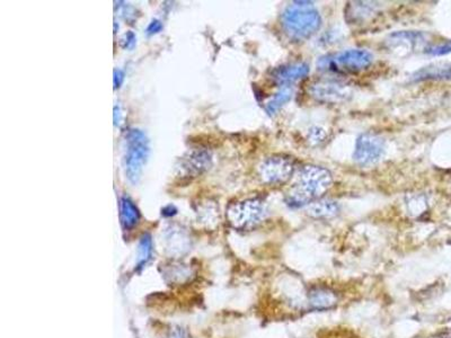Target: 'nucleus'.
<instances>
[{"label": "nucleus", "instance_id": "nucleus-1", "mask_svg": "<svg viewBox=\"0 0 451 338\" xmlns=\"http://www.w3.org/2000/svg\"><path fill=\"white\" fill-rule=\"evenodd\" d=\"M333 184V176L328 169L307 165L298 174L295 184L286 196V202L290 207H301L313 203L322 197Z\"/></svg>", "mask_w": 451, "mask_h": 338}, {"label": "nucleus", "instance_id": "nucleus-2", "mask_svg": "<svg viewBox=\"0 0 451 338\" xmlns=\"http://www.w3.org/2000/svg\"><path fill=\"white\" fill-rule=\"evenodd\" d=\"M282 26L291 38L302 41L313 37L322 26V17L310 1H294L283 10Z\"/></svg>", "mask_w": 451, "mask_h": 338}, {"label": "nucleus", "instance_id": "nucleus-3", "mask_svg": "<svg viewBox=\"0 0 451 338\" xmlns=\"http://www.w3.org/2000/svg\"><path fill=\"white\" fill-rule=\"evenodd\" d=\"M124 170L130 183L137 184L149 157V140L139 129H129L124 138Z\"/></svg>", "mask_w": 451, "mask_h": 338}, {"label": "nucleus", "instance_id": "nucleus-4", "mask_svg": "<svg viewBox=\"0 0 451 338\" xmlns=\"http://www.w3.org/2000/svg\"><path fill=\"white\" fill-rule=\"evenodd\" d=\"M373 56L363 49H350L345 51L322 56L317 62L320 70L335 74H356L368 68Z\"/></svg>", "mask_w": 451, "mask_h": 338}, {"label": "nucleus", "instance_id": "nucleus-5", "mask_svg": "<svg viewBox=\"0 0 451 338\" xmlns=\"http://www.w3.org/2000/svg\"><path fill=\"white\" fill-rule=\"evenodd\" d=\"M264 217V203L261 199H248L230 204L227 219L236 229H248L257 225Z\"/></svg>", "mask_w": 451, "mask_h": 338}, {"label": "nucleus", "instance_id": "nucleus-6", "mask_svg": "<svg viewBox=\"0 0 451 338\" xmlns=\"http://www.w3.org/2000/svg\"><path fill=\"white\" fill-rule=\"evenodd\" d=\"M294 161L286 156H272L266 158L259 166V176L268 184H283L292 177L294 172Z\"/></svg>", "mask_w": 451, "mask_h": 338}, {"label": "nucleus", "instance_id": "nucleus-7", "mask_svg": "<svg viewBox=\"0 0 451 338\" xmlns=\"http://www.w3.org/2000/svg\"><path fill=\"white\" fill-rule=\"evenodd\" d=\"M385 151V142L380 136L373 133H363L355 142L353 159L362 166L376 164Z\"/></svg>", "mask_w": 451, "mask_h": 338}, {"label": "nucleus", "instance_id": "nucleus-8", "mask_svg": "<svg viewBox=\"0 0 451 338\" xmlns=\"http://www.w3.org/2000/svg\"><path fill=\"white\" fill-rule=\"evenodd\" d=\"M310 94L319 102L338 103L348 98L351 91L348 85L341 81L324 79L310 86Z\"/></svg>", "mask_w": 451, "mask_h": 338}, {"label": "nucleus", "instance_id": "nucleus-9", "mask_svg": "<svg viewBox=\"0 0 451 338\" xmlns=\"http://www.w3.org/2000/svg\"><path fill=\"white\" fill-rule=\"evenodd\" d=\"M309 74V66L304 62L284 64V66L277 67L272 71L271 77L274 82L277 85L290 86L294 82L301 80L307 77Z\"/></svg>", "mask_w": 451, "mask_h": 338}, {"label": "nucleus", "instance_id": "nucleus-10", "mask_svg": "<svg viewBox=\"0 0 451 338\" xmlns=\"http://www.w3.org/2000/svg\"><path fill=\"white\" fill-rule=\"evenodd\" d=\"M211 166V154L209 151L201 150L190 153L189 157L184 158L180 164V169L185 171L186 176H196L202 174Z\"/></svg>", "mask_w": 451, "mask_h": 338}, {"label": "nucleus", "instance_id": "nucleus-11", "mask_svg": "<svg viewBox=\"0 0 451 338\" xmlns=\"http://www.w3.org/2000/svg\"><path fill=\"white\" fill-rule=\"evenodd\" d=\"M412 79L414 81L448 80L451 79V64L433 63L423 67L412 75Z\"/></svg>", "mask_w": 451, "mask_h": 338}, {"label": "nucleus", "instance_id": "nucleus-12", "mask_svg": "<svg viewBox=\"0 0 451 338\" xmlns=\"http://www.w3.org/2000/svg\"><path fill=\"white\" fill-rule=\"evenodd\" d=\"M120 219L124 229H132L133 226L138 225L140 220L138 207L126 196L120 199Z\"/></svg>", "mask_w": 451, "mask_h": 338}, {"label": "nucleus", "instance_id": "nucleus-13", "mask_svg": "<svg viewBox=\"0 0 451 338\" xmlns=\"http://www.w3.org/2000/svg\"><path fill=\"white\" fill-rule=\"evenodd\" d=\"M338 212V206L334 201H318L312 203L308 207V214L315 218H325L335 215Z\"/></svg>", "mask_w": 451, "mask_h": 338}, {"label": "nucleus", "instance_id": "nucleus-14", "mask_svg": "<svg viewBox=\"0 0 451 338\" xmlns=\"http://www.w3.org/2000/svg\"><path fill=\"white\" fill-rule=\"evenodd\" d=\"M310 304L316 309H326L332 307L335 303V297L333 293L328 292L327 290L316 289L314 290L309 296Z\"/></svg>", "mask_w": 451, "mask_h": 338}, {"label": "nucleus", "instance_id": "nucleus-15", "mask_svg": "<svg viewBox=\"0 0 451 338\" xmlns=\"http://www.w3.org/2000/svg\"><path fill=\"white\" fill-rule=\"evenodd\" d=\"M292 97V89L289 87V86H282L275 95L273 96V98L270 100L266 105V112L269 114H274L276 111H279L281 107H282L284 104L288 103L289 100L291 99Z\"/></svg>", "mask_w": 451, "mask_h": 338}, {"label": "nucleus", "instance_id": "nucleus-16", "mask_svg": "<svg viewBox=\"0 0 451 338\" xmlns=\"http://www.w3.org/2000/svg\"><path fill=\"white\" fill-rule=\"evenodd\" d=\"M138 248V267L142 268L149 262L153 253V240L150 235L146 233L141 237Z\"/></svg>", "mask_w": 451, "mask_h": 338}, {"label": "nucleus", "instance_id": "nucleus-17", "mask_svg": "<svg viewBox=\"0 0 451 338\" xmlns=\"http://www.w3.org/2000/svg\"><path fill=\"white\" fill-rule=\"evenodd\" d=\"M369 2H354V6H353V12H350L348 10L346 12V16L353 15V20H363L364 17L366 16H370L371 14L373 13V6L368 5Z\"/></svg>", "mask_w": 451, "mask_h": 338}, {"label": "nucleus", "instance_id": "nucleus-18", "mask_svg": "<svg viewBox=\"0 0 451 338\" xmlns=\"http://www.w3.org/2000/svg\"><path fill=\"white\" fill-rule=\"evenodd\" d=\"M425 52L431 56H434L448 55V53H451V39L450 41L442 43V44L430 46V48H428L427 50H425Z\"/></svg>", "mask_w": 451, "mask_h": 338}, {"label": "nucleus", "instance_id": "nucleus-19", "mask_svg": "<svg viewBox=\"0 0 451 338\" xmlns=\"http://www.w3.org/2000/svg\"><path fill=\"white\" fill-rule=\"evenodd\" d=\"M136 41H137L136 34L133 33L132 31H129V32H126L123 37H122L121 41H120V44H121L122 48L125 49V50H131V49L135 48Z\"/></svg>", "mask_w": 451, "mask_h": 338}, {"label": "nucleus", "instance_id": "nucleus-20", "mask_svg": "<svg viewBox=\"0 0 451 338\" xmlns=\"http://www.w3.org/2000/svg\"><path fill=\"white\" fill-rule=\"evenodd\" d=\"M324 138H325V132L324 130H322V129L313 128L309 132V139H310V141L314 143H319V142L324 141Z\"/></svg>", "mask_w": 451, "mask_h": 338}, {"label": "nucleus", "instance_id": "nucleus-21", "mask_svg": "<svg viewBox=\"0 0 451 338\" xmlns=\"http://www.w3.org/2000/svg\"><path fill=\"white\" fill-rule=\"evenodd\" d=\"M162 30V24L160 20L158 19H154L151 23L148 25L147 27V34L148 35H153V34H157Z\"/></svg>", "mask_w": 451, "mask_h": 338}, {"label": "nucleus", "instance_id": "nucleus-22", "mask_svg": "<svg viewBox=\"0 0 451 338\" xmlns=\"http://www.w3.org/2000/svg\"><path fill=\"white\" fill-rule=\"evenodd\" d=\"M124 80V73L121 69H115L114 70V75H113V84H114V88H120L121 85L123 84Z\"/></svg>", "mask_w": 451, "mask_h": 338}, {"label": "nucleus", "instance_id": "nucleus-23", "mask_svg": "<svg viewBox=\"0 0 451 338\" xmlns=\"http://www.w3.org/2000/svg\"><path fill=\"white\" fill-rule=\"evenodd\" d=\"M176 213H177V210H176L174 206H167L161 210V214L164 215V217H173V215H175Z\"/></svg>", "mask_w": 451, "mask_h": 338}, {"label": "nucleus", "instance_id": "nucleus-24", "mask_svg": "<svg viewBox=\"0 0 451 338\" xmlns=\"http://www.w3.org/2000/svg\"><path fill=\"white\" fill-rule=\"evenodd\" d=\"M121 110H120V107L118 106H115L114 107V113H113V116H114V125H118L120 124V122H121Z\"/></svg>", "mask_w": 451, "mask_h": 338}]
</instances>
